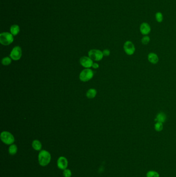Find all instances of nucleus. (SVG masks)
I'll return each instance as SVG.
<instances>
[{
  "label": "nucleus",
  "mask_w": 176,
  "mask_h": 177,
  "mask_svg": "<svg viewBox=\"0 0 176 177\" xmlns=\"http://www.w3.org/2000/svg\"><path fill=\"white\" fill-rule=\"evenodd\" d=\"M22 57V49L20 46H15L12 49L10 54V57L14 61H18Z\"/></svg>",
  "instance_id": "423d86ee"
},
{
  "label": "nucleus",
  "mask_w": 176,
  "mask_h": 177,
  "mask_svg": "<svg viewBox=\"0 0 176 177\" xmlns=\"http://www.w3.org/2000/svg\"><path fill=\"white\" fill-rule=\"evenodd\" d=\"M97 95V90L95 89H90L86 92V96L89 99L95 98Z\"/></svg>",
  "instance_id": "2eb2a0df"
},
{
  "label": "nucleus",
  "mask_w": 176,
  "mask_h": 177,
  "mask_svg": "<svg viewBox=\"0 0 176 177\" xmlns=\"http://www.w3.org/2000/svg\"><path fill=\"white\" fill-rule=\"evenodd\" d=\"M20 31V27L17 24H14L10 27V32L13 36H16L19 34Z\"/></svg>",
  "instance_id": "f8f14e48"
},
{
  "label": "nucleus",
  "mask_w": 176,
  "mask_h": 177,
  "mask_svg": "<svg viewBox=\"0 0 176 177\" xmlns=\"http://www.w3.org/2000/svg\"><path fill=\"white\" fill-rule=\"evenodd\" d=\"M124 51L128 55L131 56L133 54L135 51V48L133 43L131 41H127L124 43Z\"/></svg>",
  "instance_id": "0eeeda50"
},
{
  "label": "nucleus",
  "mask_w": 176,
  "mask_h": 177,
  "mask_svg": "<svg viewBox=\"0 0 176 177\" xmlns=\"http://www.w3.org/2000/svg\"><path fill=\"white\" fill-rule=\"evenodd\" d=\"M88 56L94 61H99L103 59L104 56L103 52L100 50L98 49H92L88 52Z\"/></svg>",
  "instance_id": "39448f33"
},
{
  "label": "nucleus",
  "mask_w": 176,
  "mask_h": 177,
  "mask_svg": "<svg viewBox=\"0 0 176 177\" xmlns=\"http://www.w3.org/2000/svg\"><path fill=\"white\" fill-rule=\"evenodd\" d=\"M63 175L65 177H71L72 175V172L70 169L66 168L65 170H63Z\"/></svg>",
  "instance_id": "4be33fe9"
},
{
  "label": "nucleus",
  "mask_w": 176,
  "mask_h": 177,
  "mask_svg": "<svg viewBox=\"0 0 176 177\" xmlns=\"http://www.w3.org/2000/svg\"><path fill=\"white\" fill-rule=\"evenodd\" d=\"M68 162L67 159L63 157L60 156L57 162V165L58 167L61 170H65L68 166Z\"/></svg>",
  "instance_id": "1a4fd4ad"
},
{
  "label": "nucleus",
  "mask_w": 176,
  "mask_h": 177,
  "mask_svg": "<svg viewBox=\"0 0 176 177\" xmlns=\"http://www.w3.org/2000/svg\"><path fill=\"white\" fill-rule=\"evenodd\" d=\"M155 130L157 132H160L163 130V123L159 122H157V123H155Z\"/></svg>",
  "instance_id": "aec40b11"
},
{
  "label": "nucleus",
  "mask_w": 176,
  "mask_h": 177,
  "mask_svg": "<svg viewBox=\"0 0 176 177\" xmlns=\"http://www.w3.org/2000/svg\"><path fill=\"white\" fill-rule=\"evenodd\" d=\"M14 36L10 33L3 32L0 34V43L4 46L10 45L14 42Z\"/></svg>",
  "instance_id": "f03ea898"
},
{
  "label": "nucleus",
  "mask_w": 176,
  "mask_h": 177,
  "mask_svg": "<svg viewBox=\"0 0 176 177\" xmlns=\"http://www.w3.org/2000/svg\"><path fill=\"white\" fill-rule=\"evenodd\" d=\"M80 64L85 68L89 69L94 64L93 60L89 57H83L80 59Z\"/></svg>",
  "instance_id": "6e6552de"
},
{
  "label": "nucleus",
  "mask_w": 176,
  "mask_h": 177,
  "mask_svg": "<svg viewBox=\"0 0 176 177\" xmlns=\"http://www.w3.org/2000/svg\"><path fill=\"white\" fill-rule=\"evenodd\" d=\"M148 59L150 63L154 64H157L159 60L157 54H155V53H153V52L150 53L149 54H148Z\"/></svg>",
  "instance_id": "9b49d317"
},
{
  "label": "nucleus",
  "mask_w": 176,
  "mask_h": 177,
  "mask_svg": "<svg viewBox=\"0 0 176 177\" xmlns=\"http://www.w3.org/2000/svg\"><path fill=\"white\" fill-rule=\"evenodd\" d=\"M33 149L36 151H40L42 148V144L38 140H35L32 142V144Z\"/></svg>",
  "instance_id": "4468645a"
},
{
  "label": "nucleus",
  "mask_w": 176,
  "mask_h": 177,
  "mask_svg": "<svg viewBox=\"0 0 176 177\" xmlns=\"http://www.w3.org/2000/svg\"><path fill=\"white\" fill-rule=\"evenodd\" d=\"M102 52H103L104 56H106V57H108L110 54V51L108 49L104 50Z\"/></svg>",
  "instance_id": "5701e85b"
},
{
  "label": "nucleus",
  "mask_w": 176,
  "mask_h": 177,
  "mask_svg": "<svg viewBox=\"0 0 176 177\" xmlns=\"http://www.w3.org/2000/svg\"><path fill=\"white\" fill-rule=\"evenodd\" d=\"M150 38L148 36L145 35L141 38V43L144 45H147L150 42Z\"/></svg>",
  "instance_id": "412c9836"
},
{
  "label": "nucleus",
  "mask_w": 176,
  "mask_h": 177,
  "mask_svg": "<svg viewBox=\"0 0 176 177\" xmlns=\"http://www.w3.org/2000/svg\"><path fill=\"white\" fill-rule=\"evenodd\" d=\"M94 73L91 69H86L83 70L80 74L79 78L83 82H87L93 78Z\"/></svg>",
  "instance_id": "20e7f679"
},
{
  "label": "nucleus",
  "mask_w": 176,
  "mask_h": 177,
  "mask_svg": "<svg viewBox=\"0 0 176 177\" xmlns=\"http://www.w3.org/2000/svg\"><path fill=\"white\" fill-rule=\"evenodd\" d=\"M99 65L97 63H94V64H93L92 66V67L95 69H97L98 68H99Z\"/></svg>",
  "instance_id": "b1692460"
},
{
  "label": "nucleus",
  "mask_w": 176,
  "mask_h": 177,
  "mask_svg": "<svg viewBox=\"0 0 176 177\" xmlns=\"http://www.w3.org/2000/svg\"><path fill=\"white\" fill-rule=\"evenodd\" d=\"M1 139L4 144L8 145L13 144L14 142V136L10 133L4 131L1 134Z\"/></svg>",
  "instance_id": "7ed1b4c3"
},
{
  "label": "nucleus",
  "mask_w": 176,
  "mask_h": 177,
  "mask_svg": "<svg viewBox=\"0 0 176 177\" xmlns=\"http://www.w3.org/2000/svg\"><path fill=\"white\" fill-rule=\"evenodd\" d=\"M51 156L48 151L41 150L38 155V162L41 166H46L49 164Z\"/></svg>",
  "instance_id": "f257e3e1"
},
{
  "label": "nucleus",
  "mask_w": 176,
  "mask_h": 177,
  "mask_svg": "<svg viewBox=\"0 0 176 177\" xmlns=\"http://www.w3.org/2000/svg\"><path fill=\"white\" fill-rule=\"evenodd\" d=\"M147 177H160V175L158 172L155 171H149L147 174H146Z\"/></svg>",
  "instance_id": "a211bd4d"
},
{
  "label": "nucleus",
  "mask_w": 176,
  "mask_h": 177,
  "mask_svg": "<svg viewBox=\"0 0 176 177\" xmlns=\"http://www.w3.org/2000/svg\"><path fill=\"white\" fill-rule=\"evenodd\" d=\"M12 63V59L10 57H5L2 60V64L4 66H8Z\"/></svg>",
  "instance_id": "f3484780"
},
{
  "label": "nucleus",
  "mask_w": 176,
  "mask_h": 177,
  "mask_svg": "<svg viewBox=\"0 0 176 177\" xmlns=\"http://www.w3.org/2000/svg\"><path fill=\"white\" fill-rule=\"evenodd\" d=\"M140 31L144 35H147L151 32L150 25L146 22H143L140 26Z\"/></svg>",
  "instance_id": "9d476101"
},
{
  "label": "nucleus",
  "mask_w": 176,
  "mask_h": 177,
  "mask_svg": "<svg viewBox=\"0 0 176 177\" xmlns=\"http://www.w3.org/2000/svg\"><path fill=\"white\" fill-rule=\"evenodd\" d=\"M155 19L158 22H162L163 20V15L161 12H157L155 15Z\"/></svg>",
  "instance_id": "6ab92c4d"
},
{
  "label": "nucleus",
  "mask_w": 176,
  "mask_h": 177,
  "mask_svg": "<svg viewBox=\"0 0 176 177\" xmlns=\"http://www.w3.org/2000/svg\"><path fill=\"white\" fill-rule=\"evenodd\" d=\"M17 150H18V148L16 145L14 144H11L8 149L9 153L12 155L16 154L17 152Z\"/></svg>",
  "instance_id": "dca6fc26"
},
{
  "label": "nucleus",
  "mask_w": 176,
  "mask_h": 177,
  "mask_svg": "<svg viewBox=\"0 0 176 177\" xmlns=\"http://www.w3.org/2000/svg\"><path fill=\"white\" fill-rule=\"evenodd\" d=\"M166 119V115L163 112H160L157 114L155 121H156L157 122H159L163 123L165 122Z\"/></svg>",
  "instance_id": "ddd939ff"
}]
</instances>
